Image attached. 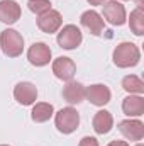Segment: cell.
I'll return each mask as SVG.
<instances>
[{"instance_id": "obj_6", "label": "cell", "mask_w": 144, "mask_h": 146, "mask_svg": "<svg viewBox=\"0 0 144 146\" xmlns=\"http://www.w3.org/2000/svg\"><path fill=\"white\" fill-rule=\"evenodd\" d=\"M63 26V17L58 10L54 9H49L48 12L37 15V27L46 33V34H53V33H58L59 27Z\"/></svg>"}, {"instance_id": "obj_15", "label": "cell", "mask_w": 144, "mask_h": 146, "mask_svg": "<svg viewBox=\"0 0 144 146\" xmlns=\"http://www.w3.org/2000/svg\"><path fill=\"white\" fill-rule=\"evenodd\" d=\"M92 124H93V131H95L97 134H107V133H110V129L114 127V117H112V114L105 109L98 110V112L93 115Z\"/></svg>"}, {"instance_id": "obj_22", "label": "cell", "mask_w": 144, "mask_h": 146, "mask_svg": "<svg viewBox=\"0 0 144 146\" xmlns=\"http://www.w3.org/2000/svg\"><path fill=\"white\" fill-rule=\"evenodd\" d=\"M107 146H129L127 141H120V139H115V141H110Z\"/></svg>"}, {"instance_id": "obj_4", "label": "cell", "mask_w": 144, "mask_h": 146, "mask_svg": "<svg viewBox=\"0 0 144 146\" xmlns=\"http://www.w3.org/2000/svg\"><path fill=\"white\" fill-rule=\"evenodd\" d=\"M56 41H58L59 48H63V49H75L81 44L83 34H81L80 27H76L75 24H68V26H63V29L58 33Z\"/></svg>"}, {"instance_id": "obj_12", "label": "cell", "mask_w": 144, "mask_h": 146, "mask_svg": "<svg viewBox=\"0 0 144 146\" xmlns=\"http://www.w3.org/2000/svg\"><path fill=\"white\" fill-rule=\"evenodd\" d=\"M119 131L129 141H141L144 138V124L139 119H126L119 122Z\"/></svg>"}, {"instance_id": "obj_18", "label": "cell", "mask_w": 144, "mask_h": 146, "mask_svg": "<svg viewBox=\"0 0 144 146\" xmlns=\"http://www.w3.org/2000/svg\"><path fill=\"white\" fill-rule=\"evenodd\" d=\"M122 88L126 92H129L131 95L132 94L141 95V94H144V82L136 75H127L122 78Z\"/></svg>"}, {"instance_id": "obj_14", "label": "cell", "mask_w": 144, "mask_h": 146, "mask_svg": "<svg viewBox=\"0 0 144 146\" xmlns=\"http://www.w3.org/2000/svg\"><path fill=\"white\" fill-rule=\"evenodd\" d=\"M63 99L70 104V106H76L81 104L85 100V85H81L80 82H66V85L63 87Z\"/></svg>"}, {"instance_id": "obj_11", "label": "cell", "mask_w": 144, "mask_h": 146, "mask_svg": "<svg viewBox=\"0 0 144 146\" xmlns=\"http://www.w3.org/2000/svg\"><path fill=\"white\" fill-rule=\"evenodd\" d=\"M53 73L56 78H59L63 82H70V80H73V76L76 73V65L71 58L59 56L53 61Z\"/></svg>"}, {"instance_id": "obj_7", "label": "cell", "mask_w": 144, "mask_h": 146, "mask_svg": "<svg viewBox=\"0 0 144 146\" xmlns=\"http://www.w3.org/2000/svg\"><path fill=\"white\" fill-rule=\"evenodd\" d=\"M110 88L107 85H102V83H95V85H90L85 88V99L90 100V104L97 106V107H104L110 102Z\"/></svg>"}, {"instance_id": "obj_9", "label": "cell", "mask_w": 144, "mask_h": 146, "mask_svg": "<svg viewBox=\"0 0 144 146\" xmlns=\"http://www.w3.org/2000/svg\"><path fill=\"white\" fill-rule=\"evenodd\" d=\"M80 22L93 36H100L104 33V27H105V21H104V17L97 10H87V12H83L81 17H80Z\"/></svg>"}, {"instance_id": "obj_23", "label": "cell", "mask_w": 144, "mask_h": 146, "mask_svg": "<svg viewBox=\"0 0 144 146\" xmlns=\"http://www.w3.org/2000/svg\"><path fill=\"white\" fill-rule=\"evenodd\" d=\"M87 2H88L90 5H102L105 0H87Z\"/></svg>"}, {"instance_id": "obj_21", "label": "cell", "mask_w": 144, "mask_h": 146, "mask_svg": "<svg viewBox=\"0 0 144 146\" xmlns=\"http://www.w3.org/2000/svg\"><path fill=\"white\" fill-rule=\"evenodd\" d=\"M78 146H100V145H98L97 138H93V136H85V138H81V141H80Z\"/></svg>"}, {"instance_id": "obj_13", "label": "cell", "mask_w": 144, "mask_h": 146, "mask_svg": "<svg viewBox=\"0 0 144 146\" xmlns=\"http://www.w3.org/2000/svg\"><path fill=\"white\" fill-rule=\"evenodd\" d=\"M20 5L15 0H2L0 2V22L3 24H15L20 19Z\"/></svg>"}, {"instance_id": "obj_16", "label": "cell", "mask_w": 144, "mask_h": 146, "mask_svg": "<svg viewBox=\"0 0 144 146\" xmlns=\"http://www.w3.org/2000/svg\"><path fill=\"white\" fill-rule=\"evenodd\" d=\"M122 110L129 117H139L144 114V99L141 95H129L122 102Z\"/></svg>"}, {"instance_id": "obj_10", "label": "cell", "mask_w": 144, "mask_h": 146, "mask_svg": "<svg viewBox=\"0 0 144 146\" xmlns=\"http://www.w3.org/2000/svg\"><path fill=\"white\" fill-rule=\"evenodd\" d=\"M14 99L20 106H32L37 99V88L31 82H19L14 88Z\"/></svg>"}, {"instance_id": "obj_1", "label": "cell", "mask_w": 144, "mask_h": 146, "mask_svg": "<svg viewBox=\"0 0 144 146\" xmlns=\"http://www.w3.org/2000/svg\"><path fill=\"white\" fill-rule=\"evenodd\" d=\"M114 65L119 68H132L139 63L141 60V51L137 48V44L134 42H120L115 46L114 54H112Z\"/></svg>"}, {"instance_id": "obj_5", "label": "cell", "mask_w": 144, "mask_h": 146, "mask_svg": "<svg viewBox=\"0 0 144 146\" xmlns=\"http://www.w3.org/2000/svg\"><path fill=\"white\" fill-rule=\"evenodd\" d=\"M104 17L112 26H122L127 21L126 7L119 0H107L104 2Z\"/></svg>"}, {"instance_id": "obj_20", "label": "cell", "mask_w": 144, "mask_h": 146, "mask_svg": "<svg viewBox=\"0 0 144 146\" xmlns=\"http://www.w3.org/2000/svg\"><path fill=\"white\" fill-rule=\"evenodd\" d=\"M27 7H29L31 12L41 15V14H44V12H48L51 9V2L49 0H29L27 2Z\"/></svg>"}, {"instance_id": "obj_8", "label": "cell", "mask_w": 144, "mask_h": 146, "mask_svg": "<svg viewBox=\"0 0 144 146\" xmlns=\"http://www.w3.org/2000/svg\"><path fill=\"white\" fill-rule=\"evenodd\" d=\"M51 48L46 42H34L27 51V60L34 66H46L51 61Z\"/></svg>"}, {"instance_id": "obj_3", "label": "cell", "mask_w": 144, "mask_h": 146, "mask_svg": "<svg viewBox=\"0 0 144 146\" xmlns=\"http://www.w3.org/2000/svg\"><path fill=\"white\" fill-rule=\"evenodd\" d=\"M54 124L56 129L63 134H71L80 126V114L73 107H65L54 114Z\"/></svg>"}, {"instance_id": "obj_2", "label": "cell", "mask_w": 144, "mask_h": 146, "mask_svg": "<svg viewBox=\"0 0 144 146\" xmlns=\"http://www.w3.org/2000/svg\"><path fill=\"white\" fill-rule=\"evenodd\" d=\"M0 48L5 56L17 58L24 51V37L15 29H5L0 34Z\"/></svg>"}, {"instance_id": "obj_24", "label": "cell", "mask_w": 144, "mask_h": 146, "mask_svg": "<svg viewBox=\"0 0 144 146\" xmlns=\"http://www.w3.org/2000/svg\"><path fill=\"white\" fill-rule=\"evenodd\" d=\"M136 146H144V145L141 143V141H137V145H136Z\"/></svg>"}, {"instance_id": "obj_19", "label": "cell", "mask_w": 144, "mask_h": 146, "mask_svg": "<svg viewBox=\"0 0 144 146\" xmlns=\"http://www.w3.org/2000/svg\"><path fill=\"white\" fill-rule=\"evenodd\" d=\"M129 27L136 36H143L144 34V10L143 7H137L131 12L129 17Z\"/></svg>"}, {"instance_id": "obj_25", "label": "cell", "mask_w": 144, "mask_h": 146, "mask_svg": "<svg viewBox=\"0 0 144 146\" xmlns=\"http://www.w3.org/2000/svg\"><path fill=\"white\" fill-rule=\"evenodd\" d=\"M0 146H9V145H0Z\"/></svg>"}, {"instance_id": "obj_17", "label": "cell", "mask_w": 144, "mask_h": 146, "mask_svg": "<svg viewBox=\"0 0 144 146\" xmlns=\"http://www.w3.org/2000/svg\"><path fill=\"white\" fill-rule=\"evenodd\" d=\"M53 114H54V107L51 106V104H48V102H39L36 104L34 107H32V112H31V117H32V121L34 122H46V121H49L51 117H53Z\"/></svg>"}]
</instances>
